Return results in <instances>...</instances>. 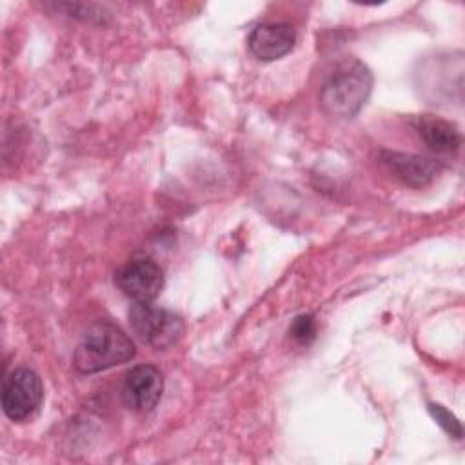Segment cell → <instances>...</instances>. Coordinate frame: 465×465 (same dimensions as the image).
Segmentation results:
<instances>
[{"instance_id": "obj_9", "label": "cell", "mask_w": 465, "mask_h": 465, "mask_svg": "<svg viewBox=\"0 0 465 465\" xmlns=\"http://www.w3.org/2000/svg\"><path fill=\"white\" fill-rule=\"evenodd\" d=\"M416 131H418L421 142L432 153H438V154H450L461 143L458 127L443 118H438V116H430V114L418 116Z\"/></svg>"}, {"instance_id": "obj_3", "label": "cell", "mask_w": 465, "mask_h": 465, "mask_svg": "<svg viewBox=\"0 0 465 465\" xmlns=\"http://www.w3.org/2000/svg\"><path fill=\"white\" fill-rule=\"evenodd\" d=\"M129 323L133 332L156 351L173 347L183 332V323L174 312L154 307L151 302L134 303L129 309Z\"/></svg>"}, {"instance_id": "obj_7", "label": "cell", "mask_w": 465, "mask_h": 465, "mask_svg": "<svg viewBox=\"0 0 465 465\" xmlns=\"http://www.w3.org/2000/svg\"><path fill=\"white\" fill-rule=\"evenodd\" d=\"M296 42V33L289 24L274 22V24H262L252 29L249 35V49L251 53L265 62L278 60L285 56Z\"/></svg>"}, {"instance_id": "obj_5", "label": "cell", "mask_w": 465, "mask_h": 465, "mask_svg": "<svg viewBox=\"0 0 465 465\" xmlns=\"http://www.w3.org/2000/svg\"><path fill=\"white\" fill-rule=\"evenodd\" d=\"M114 282L134 303H149L163 287V272L154 260L134 258L116 272Z\"/></svg>"}, {"instance_id": "obj_10", "label": "cell", "mask_w": 465, "mask_h": 465, "mask_svg": "<svg viewBox=\"0 0 465 465\" xmlns=\"http://www.w3.org/2000/svg\"><path fill=\"white\" fill-rule=\"evenodd\" d=\"M289 334L292 336V340H296L302 345L311 343L316 338V322L311 314H300L294 318V322L291 323Z\"/></svg>"}, {"instance_id": "obj_8", "label": "cell", "mask_w": 465, "mask_h": 465, "mask_svg": "<svg viewBox=\"0 0 465 465\" xmlns=\"http://www.w3.org/2000/svg\"><path fill=\"white\" fill-rule=\"evenodd\" d=\"M381 162L389 167V171L396 178H400L403 183L412 187H423L430 183L440 171L438 162L420 154H411V153L383 151Z\"/></svg>"}, {"instance_id": "obj_1", "label": "cell", "mask_w": 465, "mask_h": 465, "mask_svg": "<svg viewBox=\"0 0 465 465\" xmlns=\"http://www.w3.org/2000/svg\"><path fill=\"white\" fill-rule=\"evenodd\" d=\"M134 356L131 338L111 322H98L87 329L78 343L73 363L82 374H93L125 363Z\"/></svg>"}, {"instance_id": "obj_2", "label": "cell", "mask_w": 465, "mask_h": 465, "mask_svg": "<svg viewBox=\"0 0 465 465\" xmlns=\"http://www.w3.org/2000/svg\"><path fill=\"white\" fill-rule=\"evenodd\" d=\"M372 74L358 60H347L329 76L320 91L323 111L336 118H352L371 94Z\"/></svg>"}, {"instance_id": "obj_6", "label": "cell", "mask_w": 465, "mask_h": 465, "mask_svg": "<svg viewBox=\"0 0 465 465\" xmlns=\"http://www.w3.org/2000/svg\"><path fill=\"white\" fill-rule=\"evenodd\" d=\"M163 378L154 365L133 367L122 385L124 403L136 412H149L162 398Z\"/></svg>"}, {"instance_id": "obj_4", "label": "cell", "mask_w": 465, "mask_h": 465, "mask_svg": "<svg viewBox=\"0 0 465 465\" xmlns=\"http://www.w3.org/2000/svg\"><path fill=\"white\" fill-rule=\"evenodd\" d=\"M44 385L31 369H15L4 378L2 409L13 421L27 420L42 403Z\"/></svg>"}, {"instance_id": "obj_11", "label": "cell", "mask_w": 465, "mask_h": 465, "mask_svg": "<svg viewBox=\"0 0 465 465\" xmlns=\"http://www.w3.org/2000/svg\"><path fill=\"white\" fill-rule=\"evenodd\" d=\"M429 412L432 414V418L438 421V425H441L450 436L454 438H461L463 430H461V423L458 421V418L449 412L443 405H436V403H430L429 405Z\"/></svg>"}]
</instances>
